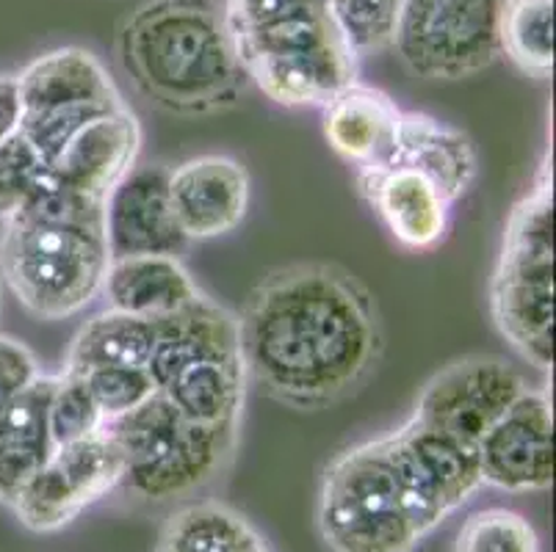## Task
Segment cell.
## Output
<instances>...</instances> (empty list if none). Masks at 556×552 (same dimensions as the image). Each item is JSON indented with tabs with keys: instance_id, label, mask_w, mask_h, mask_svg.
I'll list each match as a JSON object with an SVG mask.
<instances>
[{
	"instance_id": "cell-27",
	"label": "cell",
	"mask_w": 556,
	"mask_h": 552,
	"mask_svg": "<svg viewBox=\"0 0 556 552\" xmlns=\"http://www.w3.org/2000/svg\"><path fill=\"white\" fill-rule=\"evenodd\" d=\"M357 55L393 44L404 0H325Z\"/></svg>"
},
{
	"instance_id": "cell-21",
	"label": "cell",
	"mask_w": 556,
	"mask_h": 552,
	"mask_svg": "<svg viewBox=\"0 0 556 552\" xmlns=\"http://www.w3.org/2000/svg\"><path fill=\"white\" fill-rule=\"evenodd\" d=\"M53 376H39L31 387L0 407V503L12 505L23 486L53 453L48 409Z\"/></svg>"
},
{
	"instance_id": "cell-10",
	"label": "cell",
	"mask_w": 556,
	"mask_h": 552,
	"mask_svg": "<svg viewBox=\"0 0 556 552\" xmlns=\"http://www.w3.org/2000/svg\"><path fill=\"white\" fill-rule=\"evenodd\" d=\"M123 480V453L111 434L55 445L48 462L39 467L9 509L20 525L34 534H53L75 523L89 505L109 498Z\"/></svg>"
},
{
	"instance_id": "cell-22",
	"label": "cell",
	"mask_w": 556,
	"mask_h": 552,
	"mask_svg": "<svg viewBox=\"0 0 556 552\" xmlns=\"http://www.w3.org/2000/svg\"><path fill=\"white\" fill-rule=\"evenodd\" d=\"M155 346V321L125 316L116 310H103L78 329L70 343L64 371L84 373L92 368H144Z\"/></svg>"
},
{
	"instance_id": "cell-19",
	"label": "cell",
	"mask_w": 556,
	"mask_h": 552,
	"mask_svg": "<svg viewBox=\"0 0 556 552\" xmlns=\"http://www.w3.org/2000/svg\"><path fill=\"white\" fill-rule=\"evenodd\" d=\"M200 293L189 268L175 255L114 257L100 287L105 310L125 312L144 321L175 316L200 298Z\"/></svg>"
},
{
	"instance_id": "cell-3",
	"label": "cell",
	"mask_w": 556,
	"mask_h": 552,
	"mask_svg": "<svg viewBox=\"0 0 556 552\" xmlns=\"http://www.w3.org/2000/svg\"><path fill=\"white\" fill-rule=\"evenodd\" d=\"M105 200L78 194L45 171L0 230V280L42 321H64L100 296L109 271Z\"/></svg>"
},
{
	"instance_id": "cell-8",
	"label": "cell",
	"mask_w": 556,
	"mask_h": 552,
	"mask_svg": "<svg viewBox=\"0 0 556 552\" xmlns=\"http://www.w3.org/2000/svg\"><path fill=\"white\" fill-rule=\"evenodd\" d=\"M23 98L20 136L45 166L103 116L125 108V100L103 61L84 48H59L39 55L17 75Z\"/></svg>"
},
{
	"instance_id": "cell-12",
	"label": "cell",
	"mask_w": 556,
	"mask_h": 552,
	"mask_svg": "<svg viewBox=\"0 0 556 552\" xmlns=\"http://www.w3.org/2000/svg\"><path fill=\"white\" fill-rule=\"evenodd\" d=\"M386 439L427 536L446 523L459 505L468 503L482 486L473 445L432 432L413 418L399 425L396 432L386 434Z\"/></svg>"
},
{
	"instance_id": "cell-20",
	"label": "cell",
	"mask_w": 556,
	"mask_h": 552,
	"mask_svg": "<svg viewBox=\"0 0 556 552\" xmlns=\"http://www.w3.org/2000/svg\"><path fill=\"white\" fill-rule=\"evenodd\" d=\"M402 108L377 86L352 84L325 105V139L338 158L361 169H377L396 141Z\"/></svg>"
},
{
	"instance_id": "cell-16",
	"label": "cell",
	"mask_w": 556,
	"mask_h": 552,
	"mask_svg": "<svg viewBox=\"0 0 556 552\" xmlns=\"http://www.w3.org/2000/svg\"><path fill=\"white\" fill-rule=\"evenodd\" d=\"M357 185L399 246L429 252L446 241L452 202L424 175L402 166H379L357 171Z\"/></svg>"
},
{
	"instance_id": "cell-18",
	"label": "cell",
	"mask_w": 556,
	"mask_h": 552,
	"mask_svg": "<svg viewBox=\"0 0 556 552\" xmlns=\"http://www.w3.org/2000/svg\"><path fill=\"white\" fill-rule=\"evenodd\" d=\"M382 166L418 171L454 205L468 194L477 180L479 155L471 136L454 125H446L421 111H402L396 141Z\"/></svg>"
},
{
	"instance_id": "cell-24",
	"label": "cell",
	"mask_w": 556,
	"mask_h": 552,
	"mask_svg": "<svg viewBox=\"0 0 556 552\" xmlns=\"http://www.w3.org/2000/svg\"><path fill=\"white\" fill-rule=\"evenodd\" d=\"M498 50L534 80L554 75V0H504Z\"/></svg>"
},
{
	"instance_id": "cell-4",
	"label": "cell",
	"mask_w": 556,
	"mask_h": 552,
	"mask_svg": "<svg viewBox=\"0 0 556 552\" xmlns=\"http://www.w3.org/2000/svg\"><path fill=\"white\" fill-rule=\"evenodd\" d=\"M247 80L282 108H325L357 84L355 48L325 0H222Z\"/></svg>"
},
{
	"instance_id": "cell-17",
	"label": "cell",
	"mask_w": 556,
	"mask_h": 552,
	"mask_svg": "<svg viewBox=\"0 0 556 552\" xmlns=\"http://www.w3.org/2000/svg\"><path fill=\"white\" fill-rule=\"evenodd\" d=\"M139 152L141 125L125 105L80 130L48 166V175L64 189L105 200L116 182L139 164Z\"/></svg>"
},
{
	"instance_id": "cell-23",
	"label": "cell",
	"mask_w": 556,
	"mask_h": 552,
	"mask_svg": "<svg viewBox=\"0 0 556 552\" xmlns=\"http://www.w3.org/2000/svg\"><path fill=\"white\" fill-rule=\"evenodd\" d=\"M159 552H271L244 516L219 500L178 509L161 530Z\"/></svg>"
},
{
	"instance_id": "cell-14",
	"label": "cell",
	"mask_w": 556,
	"mask_h": 552,
	"mask_svg": "<svg viewBox=\"0 0 556 552\" xmlns=\"http://www.w3.org/2000/svg\"><path fill=\"white\" fill-rule=\"evenodd\" d=\"M169 166L136 164L105 196L109 255H175L189 246L169 202Z\"/></svg>"
},
{
	"instance_id": "cell-28",
	"label": "cell",
	"mask_w": 556,
	"mask_h": 552,
	"mask_svg": "<svg viewBox=\"0 0 556 552\" xmlns=\"http://www.w3.org/2000/svg\"><path fill=\"white\" fill-rule=\"evenodd\" d=\"M78 376L84 378V384L92 393L105 423L114 418H123L130 409L148 401L150 395L159 393L153 376L144 368L111 364V368H92V371H84Z\"/></svg>"
},
{
	"instance_id": "cell-26",
	"label": "cell",
	"mask_w": 556,
	"mask_h": 552,
	"mask_svg": "<svg viewBox=\"0 0 556 552\" xmlns=\"http://www.w3.org/2000/svg\"><path fill=\"white\" fill-rule=\"evenodd\" d=\"M48 423L53 445H67L103 432V412L98 409L92 393L78 373L62 371L53 376Z\"/></svg>"
},
{
	"instance_id": "cell-31",
	"label": "cell",
	"mask_w": 556,
	"mask_h": 552,
	"mask_svg": "<svg viewBox=\"0 0 556 552\" xmlns=\"http://www.w3.org/2000/svg\"><path fill=\"white\" fill-rule=\"evenodd\" d=\"M23 121V98L17 75H0V144L20 133Z\"/></svg>"
},
{
	"instance_id": "cell-15",
	"label": "cell",
	"mask_w": 556,
	"mask_h": 552,
	"mask_svg": "<svg viewBox=\"0 0 556 552\" xmlns=\"http://www.w3.org/2000/svg\"><path fill=\"white\" fill-rule=\"evenodd\" d=\"M166 185L189 243L230 235L250 210V171L230 155H197L172 166Z\"/></svg>"
},
{
	"instance_id": "cell-29",
	"label": "cell",
	"mask_w": 556,
	"mask_h": 552,
	"mask_svg": "<svg viewBox=\"0 0 556 552\" xmlns=\"http://www.w3.org/2000/svg\"><path fill=\"white\" fill-rule=\"evenodd\" d=\"M48 166L23 136L0 144V221L12 219L14 213L28 202Z\"/></svg>"
},
{
	"instance_id": "cell-5",
	"label": "cell",
	"mask_w": 556,
	"mask_h": 552,
	"mask_svg": "<svg viewBox=\"0 0 556 552\" xmlns=\"http://www.w3.org/2000/svg\"><path fill=\"white\" fill-rule=\"evenodd\" d=\"M490 312L504 341L538 371L554 364V175L543 161L509 210L490 282Z\"/></svg>"
},
{
	"instance_id": "cell-25",
	"label": "cell",
	"mask_w": 556,
	"mask_h": 552,
	"mask_svg": "<svg viewBox=\"0 0 556 552\" xmlns=\"http://www.w3.org/2000/svg\"><path fill=\"white\" fill-rule=\"evenodd\" d=\"M454 552H540V536L513 509H482L463 523Z\"/></svg>"
},
{
	"instance_id": "cell-7",
	"label": "cell",
	"mask_w": 556,
	"mask_h": 552,
	"mask_svg": "<svg viewBox=\"0 0 556 552\" xmlns=\"http://www.w3.org/2000/svg\"><path fill=\"white\" fill-rule=\"evenodd\" d=\"M316 525L330 552H413L427 539L386 437L352 445L327 464Z\"/></svg>"
},
{
	"instance_id": "cell-11",
	"label": "cell",
	"mask_w": 556,
	"mask_h": 552,
	"mask_svg": "<svg viewBox=\"0 0 556 552\" xmlns=\"http://www.w3.org/2000/svg\"><path fill=\"white\" fill-rule=\"evenodd\" d=\"M526 389L529 382L507 359L468 354L443 364L424 384L409 418L477 448L479 439Z\"/></svg>"
},
{
	"instance_id": "cell-9",
	"label": "cell",
	"mask_w": 556,
	"mask_h": 552,
	"mask_svg": "<svg viewBox=\"0 0 556 552\" xmlns=\"http://www.w3.org/2000/svg\"><path fill=\"white\" fill-rule=\"evenodd\" d=\"M504 0H404L393 44L421 80H465L493 67Z\"/></svg>"
},
{
	"instance_id": "cell-13",
	"label": "cell",
	"mask_w": 556,
	"mask_h": 552,
	"mask_svg": "<svg viewBox=\"0 0 556 552\" xmlns=\"http://www.w3.org/2000/svg\"><path fill=\"white\" fill-rule=\"evenodd\" d=\"M482 484L545 492L554 484V412L545 387H529L477 445Z\"/></svg>"
},
{
	"instance_id": "cell-6",
	"label": "cell",
	"mask_w": 556,
	"mask_h": 552,
	"mask_svg": "<svg viewBox=\"0 0 556 552\" xmlns=\"http://www.w3.org/2000/svg\"><path fill=\"white\" fill-rule=\"evenodd\" d=\"M123 453L119 489L150 503L194 495L230 467L241 428L202 425L161 393L103 425Z\"/></svg>"
},
{
	"instance_id": "cell-30",
	"label": "cell",
	"mask_w": 556,
	"mask_h": 552,
	"mask_svg": "<svg viewBox=\"0 0 556 552\" xmlns=\"http://www.w3.org/2000/svg\"><path fill=\"white\" fill-rule=\"evenodd\" d=\"M39 376L42 368L31 348L9 334H0V407L23 395Z\"/></svg>"
},
{
	"instance_id": "cell-2",
	"label": "cell",
	"mask_w": 556,
	"mask_h": 552,
	"mask_svg": "<svg viewBox=\"0 0 556 552\" xmlns=\"http://www.w3.org/2000/svg\"><path fill=\"white\" fill-rule=\"evenodd\" d=\"M116 55L141 98L175 116H211L247 89L216 0H144L116 30Z\"/></svg>"
},
{
	"instance_id": "cell-1",
	"label": "cell",
	"mask_w": 556,
	"mask_h": 552,
	"mask_svg": "<svg viewBox=\"0 0 556 552\" xmlns=\"http://www.w3.org/2000/svg\"><path fill=\"white\" fill-rule=\"evenodd\" d=\"M236 321L247 382L300 412L352 398L386 351L377 298L338 262L275 268L252 287Z\"/></svg>"
}]
</instances>
